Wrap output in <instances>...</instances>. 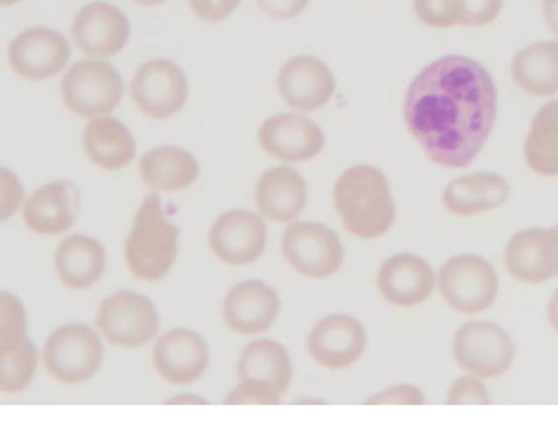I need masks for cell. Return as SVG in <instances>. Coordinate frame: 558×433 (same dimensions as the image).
<instances>
[{"instance_id": "cell-10", "label": "cell", "mask_w": 558, "mask_h": 433, "mask_svg": "<svg viewBox=\"0 0 558 433\" xmlns=\"http://www.w3.org/2000/svg\"><path fill=\"white\" fill-rule=\"evenodd\" d=\"M95 323L110 345L134 348L157 334L159 316L148 297L122 289L102 300Z\"/></svg>"}, {"instance_id": "cell-6", "label": "cell", "mask_w": 558, "mask_h": 433, "mask_svg": "<svg viewBox=\"0 0 558 433\" xmlns=\"http://www.w3.org/2000/svg\"><path fill=\"white\" fill-rule=\"evenodd\" d=\"M102 359L98 335L89 326H60L46 339L41 360L47 373L62 384L75 385L92 378Z\"/></svg>"}, {"instance_id": "cell-22", "label": "cell", "mask_w": 558, "mask_h": 433, "mask_svg": "<svg viewBox=\"0 0 558 433\" xmlns=\"http://www.w3.org/2000/svg\"><path fill=\"white\" fill-rule=\"evenodd\" d=\"M80 193L69 181H54L34 191L23 207L26 227L41 236H58L69 230L76 220Z\"/></svg>"}, {"instance_id": "cell-1", "label": "cell", "mask_w": 558, "mask_h": 433, "mask_svg": "<svg viewBox=\"0 0 558 433\" xmlns=\"http://www.w3.org/2000/svg\"><path fill=\"white\" fill-rule=\"evenodd\" d=\"M497 113V91L488 71L459 55L426 65L410 83L405 127L425 155L445 168H465L482 151Z\"/></svg>"}, {"instance_id": "cell-34", "label": "cell", "mask_w": 558, "mask_h": 433, "mask_svg": "<svg viewBox=\"0 0 558 433\" xmlns=\"http://www.w3.org/2000/svg\"><path fill=\"white\" fill-rule=\"evenodd\" d=\"M365 405H422V390L412 384H399L374 394L364 400Z\"/></svg>"}, {"instance_id": "cell-35", "label": "cell", "mask_w": 558, "mask_h": 433, "mask_svg": "<svg viewBox=\"0 0 558 433\" xmlns=\"http://www.w3.org/2000/svg\"><path fill=\"white\" fill-rule=\"evenodd\" d=\"M194 14L207 22H219L228 17L241 0H187Z\"/></svg>"}, {"instance_id": "cell-23", "label": "cell", "mask_w": 558, "mask_h": 433, "mask_svg": "<svg viewBox=\"0 0 558 433\" xmlns=\"http://www.w3.org/2000/svg\"><path fill=\"white\" fill-rule=\"evenodd\" d=\"M256 208L268 220L291 222L304 211L307 202L306 181L290 166L264 171L254 188Z\"/></svg>"}, {"instance_id": "cell-11", "label": "cell", "mask_w": 558, "mask_h": 433, "mask_svg": "<svg viewBox=\"0 0 558 433\" xmlns=\"http://www.w3.org/2000/svg\"><path fill=\"white\" fill-rule=\"evenodd\" d=\"M189 94L185 73L168 59H153L135 71L130 83L134 105L147 117L165 120L179 112Z\"/></svg>"}, {"instance_id": "cell-37", "label": "cell", "mask_w": 558, "mask_h": 433, "mask_svg": "<svg viewBox=\"0 0 558 433\" xmlns=\"http://www.w3.org/2000/svg\"><path fill=\"white\" fill-rule=\"evenodd\" d=\"M259 8L270 17L289 20L305 9L308 0H256Z\"/></svg>"}, {"instance_id": "cell-41", "label": "cell", "mask_w": 558, "mask_h": 433, "mask_svg": "<svg viewBox=\"0 0 558 433\" xmlns=\"http://www.w3.org/2000/svg\"><path fill=\"white\" fill-rule=\"evenodd\" d=\"M134 2L144 7H155L166 2L167 0H133Z\"/></svg>"}, {"instance_id": "cell-33", "label": "cell", "mask_w": 558, "mask_h": 433, "mask_svg": "<svg viewBox=\"0 0 558 433\" xmlns=\"http://www.w3.org/2000/svg\"><path fill=\"white\" fill-rule=\"evenodd\" d=\"M413 5L417 19L429 27L456 25L450 0H413Z\"/></svg>"}, {"instance_id": "cell-3", "label": "cell", "mask_w": 558, "mask_h": 433, "mask_svg": "<svg viewBox=\"0 0 558 433\" xmlns=\"http://www.w3.org/2000/svg\"><path fill=\"white\" fill-rule=\"evenodd\" d=\"M179 228L162 209L159 194H147L135 213L124 243L130 273L143 281H158L172 267L178 254Z\"/></svg>"}, {"instance_id": "cell-36", "label": "cell", "mask_w": 558, "mask_h": 433, "mask_svg": "<svg viewBox=\"0 0 558 433\" xmlns=\"http://www.w3.org/2000/svg\"><path fill=\"white\" fill-rule=\"evenodd\" d=\"M8 180L1 172V219L10 217L19 207L23 190L19 180L10 171H5Z\"/></svg>"}, {"instance_id": "cell-28", "label": "cell", "mask_w": 558, "mask_h": 433, "mask_svg": "<svg viewBox=\"0 0 558 433\" xmlns=\"http://www.w3.org/2000/svg\"><path fill=\"white\" fill-rule=\"evenodd\" d=\"M511 75L525 93L544 97L558 92V41H538L519 50Z\"/></svg>"}, {"instance_id": "cell-16", "label": "cell", "mask_w": 558, "mask_h": 433, "mask_svg": "<svg viewBox=\"0 0 558 433\" xmlns=\"http://www.w3.org/2000/svg\"><path fill=\"white\" fill-rule=\"evenodd\" d=\"M71 33L76 47L83 53L108 58L124 48L130 38L131 24L117 5L94 1L76 13Z\"/></svg>"}, {"instance_id": "cell-39", "label": "cell", "mask_w": 558, "mask_h": 433, "mask_svg": "<svg viewBox=\"0 0 558 433\" xmlns=\"http://www.w3.org/2000/svg\"><path fill=\"white\" fill-rule=\"evenodd\" d=\"M546 313L549 325L558 333V288L548 301Z\"/></svg>"}, {"instance_id": "cell-7", "label": "cell", "mask_w": 558, "mask_h": 433, "mask_svg": "<svg viewBox=\"0 0 558 433\" xmlns=\"http://www.w3.org/2000/svg\"><path fill=\"white\" fill-rule=\"evenodd\" d=\"M60 89L65 108L82 118L109 113L120 104L124 86L116 68L101 60H80L63 75Z\"/></svg>"}, {"instance_id": "cell-12", "label": "cell", "mask_w": 558, "mask_h": 433, "mask_svg": "<svg viewBox=\"0 0 558 433\" xmlns=\"http://www.w3.org/2000/svg\"><path fill=\"white\" fill-rule=\"evenodd\" d=\"M266 241L265 222L247 209L222 213L208 232V244L213 254L230 266H243L256 261L264 252Z\"/></svg>"}, {"instance_id": "cell-4", "label": "cell", "mask_w": 558, "mask_h": 433, "mask_svg": "<svg viewBox=\"0 0 558 433\" xmlns=\"http://www.w3.org/2000/svg\"><path fill=\"white\" fill-rule=\"evenodd\" d=\"M239 384L225 397L227 405L278 404L292 380V363L278 341L258 339L247 344L236 363Z\"/></svg>"}, {"instance_id": "cell-25", "label": "cell", "mask_w": 558, "mask_h": 433, "mask_svg": "<svg viewBox=\"0 0 558 433\" xmlns=\"http://www.w3.org/2000/svg\"><path fill=\"white\" fill-rule=\"evenodd\" d=\"M106 253L94 238L73 234L63 239L53 255V267L59 280L70 289H84L102 275Z\"/></svg>"}, {"instance_id": "cell-19", "label": "cell", "mask_w": 558, "mask_h": 433, "mask_svg": "<svg viewBox=\"0 0 558 433\" xmlns=\"http://www.w3.org/2000/svg\"><path fill=\"white\" fill-rule=\"evenodd\" d=\"M208 346L196 332L173 328L163 334L153 349V365L158 375L172 385H189L206 371Z\"/></svg>"}, {"instance_id": "cell-15", "label": "cell", "mask_w": 558, "mask_h": 433, "mask_svg": "<svg viewBox=\"0 0 558 433\" xmlns=\"http://www.w3.org/2000/svg\"><path fill=\"white\" fill-rule=\"evenodd\" d=\"M257 139L264 153L288 163L310 160L325 145L322 129L306 116L295 112L267 118L258 129Z\"/></svg>"}, {"instance_id": "cell-20", "label": "cell", "mask_w": 558, "mask_h": 433, "mask_svg": "<svg viewBox=\"0 0 558 433\" xmlns=\"http://www.w3.org/2000/svg\"><path fill=\"white\" fill-rule=\"evenodd\" d=\"M436 280L437 276L424 258L401 252L381 264L376 285L380 296L391 305L412 308L430 296Z\"/></svg>"}, {"instance_id": "cell-32", "label": "cell", "mask_w": 558, "mask_h": 433, "mask_svg": "<svg viewBox=\"0 0 558 433\" xmlns=\"http://www.w3.org/2000/svg\"><path fill=\"white\" fill-rule=\"evenodd\" d=\"M446 404L448 405H488L492 404L488 389L483 380L473 374L458 377L449 387Z\"/></svg>"}, {"instance_id": "cell-24", "label": "cell", "mask_w": 558, "mask_h": 433, "mask_svg": "<svg viewBox=\"0 0 558 433\" xmlns=\"http://www.w3.org/2000/svg\"><path fill=\"white\" fill-rule=\"evenodd\" d=\"M509 192V184L500 175L482 171L464 175L449 182L441 201L449 213L469 217L501 206Z\"/></svg>"}, {"instance_id": "cell-26", "label": "cell", "mask_w": 558, "mask_h": 433, "mask_svg": "<svg viewBox=\"0 0 558 433\" xmlns=\"http://www.w3.org/2000/svg\"><path fill=\"white\" fill-rule=\"evenodd\" d=\"M82 146L87 158L106 170H118L128 166L136 153L132 133L112 117L90 120L83 131Z\"/></svg>"}, {"instance_id": "cell-43", "label": "cell", "mask_w": 558, "mask_h": 433, "mask_svg": "<svg viewBox=\"0 0 558 433\" xmlns=\"http://www.w3.org/2000/svg\"><path fill=\"white\" fill-rule=\"evenodd\" d=\"M554 228H555V230L558 232V225H556Z\"/></svg>"}, {"instance_id": "cell-17", "label": "cell", "mask_w": 558, "mask_h": 433, "mask_svg": "<svg viewBox=\"0 0 558 433\" xmlns=\"http://www.w3.org/2000/svg\"><path fill=\"white\" fill-rule=\"evenodd\" d=\"M71 47L59 32L32 27L10 44L8 57L12 71L21 77L40 81L57 75L68 63Z\"/></svg>"}, {"instance_id": "cell-40", "label": "cell", "mask_w": 558, "mask_h": 433, "mask_svg": "<svg viewBox=\"0 0 558 433\" xmlns=\"http://www.w3.org/2000/svg\"><path fill=\"white\" fill-rule=\"evenodd\" d=\"M167 404L171 405H198L206 404L205 399L197 395L184 394L170 398Z\"/></svg>"}, {"instance_id": "cell-8", "label": "cell", "mask_w": 558, "mask_h": 433, "mask_svg": "<svg viewBox=\"0 0 558 433\" xmlns=\"http://www.w3.org/2000/svg\"><path fill=\"white\" fill-rule=\"evenodd\" d=\"M281 252L299 275L324 279L339 270L344 251L337 233L315 221H291L281 238Z\"/></svg>"}, {"instance_id": "cell-29", "label": "cell", "mask_w": 558, "mask_h": 433, "mask_svg": "<svg viewBox=\"0 0 558 433\" xmlns=\"http://www.w3.org/2000/svg\"><path fill=\"white\" fill-rule=\"evenodd\" d=\"M38 362L35 345L26 335V324L0 327V390L15 394L31 382Z\"/></svg>"}, {"instance_id": "cell-18", "label": "cell", "mask_w": 558, "mask_h": 433, "mask_svg": "<svg viewBox=\"0 0 558 433\" xmlns=\"http://www.w3.org/2000/svg\"><path fill=\"white\" fill-rule=\"evenodd\" d=\"M277 88L289 107L299 111H314L332 97L336 81L322 60L303 55L283 63L278 73Z\"/></svg>"}, {"instance_id": "cell-27", "label": "cell", "mask_w": 558, "mask_h": 433, "mask_svg": "<svg viewBox=\"0 0 558 433\" xmlns=\"http://www.w3.org/2000/svg\"><path fill=\"white\" fill-rule=\"evenodd\" d=\"M138 168L145 184L162 192L189 188L199 173L198 161L190 152L170 145L145 153Z\"/></svg>"}, {"instance_id": "cell-31", "label": "cell", "mask_w": 558, "mask_h": 433, "mask_svg": "<svg viewBox=\"0 0 558 433\" xmlns=\"http://www.w3.org/2000/svg\"><path fill=\"white\" fill-rule=\"evenodd\" d=\"M450 4L456 24L478 27L499 15L504 0H450Z\"/></svg>"}, {"instance_id": "cell-38", "label": "cell", "mask_w": 558, "mask_h": 433, "mask_svg": "<svg viewBox=\"0 0 558 433\" xmlns=\"http://www.w3.org/2000/svg\"><path fill=\"white\" fill-rule=\"evenodd\" d=\"M543 11L547 25L558 36V0H544Z\"/></svg>"}, {"instance_id": "cell-30", "label": "cell", "mask_w": 558, "mask_h": 433, "mask_svg": "<svg viewBox=\"0 0 558 433\" xmlns=\"http://www.w3.org/2000/svg\"><path fill=\"white\" fill-rule=\"evenodd\" d=\"M530 169L543 177L558 176V98L542 106L524 142Z\"/></svg>"}, {"instance_id": "cell-9", "label": "cell", "mask_w": 558, "mask_h": 433, "mask_svg": "<svg viewBox=\"0 0 558 433\" xmlns=\"http://www.w3.org/2000/svg\"><path fill=\"white\" fill-rule=\"evenodd\" d=\"M452 356L465 372L482 380L504 375L514 360V345L509 335L488 321H470L453 335Z\"/></svg>"}, {"instance_id": "cell-2", "label": "cell", "mask_w": 558, "mask_h": 433, "mask_svg": "<svg viewBox=\"0 0 558 433\" xmlns=\"http://www.w3.org/2000/svg\"><path fill=\"white\" fill-rule=\"evenodd\" d=\"M332 200L343 228L359 239L384 236L396 218L389 182L369 165L344 170L333 185Z\"/></svg>"}, {"instance_id": "cell-13", "label": "cell", "mask_w": 558, "mask_h": 433, "mask_svg": "<svg viewBox=\"0 0 558 433\" xmlns=\"http://www.w3.org/2000/svg\"><path fill=\"white\" fill-rule=\"evenodd\" d=\"M509 275L526 285H539L558 275V232L555 228H527L514 233L504 251Z\"/></svg>"}, {"instance_id": "cell-21", "label": "cell", "mask_w": 558, "mask_h": 433, "mask_svg": "<svg viewBox=\"0 0 558 433\" xmlns=\"http://www.w3.org/2000/svg\"><path fill=\"white\" fill-rule=\"evenodd\" d=\"M276 290L258 279L234 285L226 294L222 316L227 326L240 335H255L267 330L279 313Z\"/></svg>"}, {"instance_id": "cell-42", "label": "cell", "mask_w": 558, "mask_h": 433, "mask_svg": "<svg viewBox=\"0 0 558 433\" xmlns=\"http://www.w3.org/2000/svg\"><path fill=\"white\" fill-rule=\"evenodd\" d=\"M17 1H20V0H0V3L2 5H11V4H13V3L17 2Z\"/></svg>"}, {"instance_id": "cell-14", "label": "cell", "mask_w": 558, "mask_h": 433, "mask_svg": "<svg viewBox=\"0 0 558 433\" xmlns=\"http://www.w3.org/2000/svg\"><path fill=\"white\" fill-rule=\"evenodd\" d=\"M366 345L362 323L349 314H330L311 329L306 348L312 360L324 369L343 370L353 365Z\"/></svg>"}, {"instance_id": "cell-5", "label": "cell", "mask_w": 558, "mask_h": 433, "mask_svg": "<svg viewBox=\"0 0 558 433\" xmlns=\"http://www.w3.org/2000/svg\"><path fill=\"white\" fill-rule=\"evenodd\" d=\"M436 282L447 305L465 315L487 310L499 289L494 266L475 253H460L448 258L439 268Z\"/></svg>"}]
</instances>
